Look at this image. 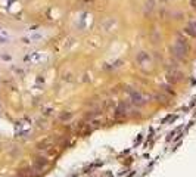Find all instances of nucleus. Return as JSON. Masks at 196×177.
Here are the masks:
<instances>
[{
	"instance_id": "nucleus-1",
	"label": "nucleus",
	"mask_w": 196,
	"mask_h": 177,
	"mask_svg": "<svg viewBox=\"0 0 196 177\" xmlns=\"http://www.w3.org/2000/svg\"><path fill=\"white\" fill-rule=\"evenodd\" d=\"M192 6L196 9V0H192Z\"/></svg>"
}]
</instances>
